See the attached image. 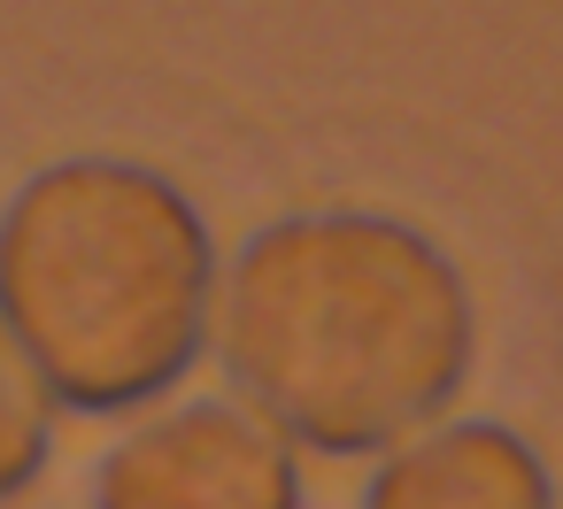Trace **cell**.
Instances as JSON below:
<instances>
[{"mask_svg":"<svg viewBox=\"0 0 563 509\" xmlns=\"http://www.w3.org/2000/svg\"><path fill=\"white\" fill-rule=\"evenodd\" d=\"M217 363L301 455H386L455 417L478 301L455 255L394 209H286L240 240Z\"/></svg>","mask_w":563,"mask_h":509,"instance_id":"obj_1","label":"cell"},{"mask_svg":"<svg viewBox=\"0 0 563 509\" xmlns=\"http://www.w3.org/2000/svg\"><path fill=\"white\" fill-rule=\"evenodd\" d=\"M217 232L155 163L63 155L0 201V332L70 417L170 401L217 347Z\"/></svg>","mask_w":563,"mask_h":509,"instance_id":"obj_2","label":"cell"},{"mask_svg":"<svg viewBox=\"0 0 563 509\" xmlns=\"http://www.w3.org/2000/svg\"><path fill=\"white\" fill-rule=\"evenodd\" d=\"M93 509H309L301 447L240 394L155 401L93 463Z\"/></svg>","mask_w":563,"mask_h":509,"instance_id":"obj_3","label":"cell"},{"mask_svg":"<svg viewBox=\"0 0 563 509\" xmlns=\"http://www.w3.org/2000/svg\"><path fill=\"white\" fill-rule=\"evenodd\" d=\"M355 509H555V471L501 417H440L371 455Z\"/></svg>","mask_w":563,"mask_h":509,"instance_id":"obj_4","label":"cell"},{"mask_svg":"<svg viewBox=\"0 0 563 509\" xmlns=\"http://www.w3.org/2000/svg\"><path fill=\"white\" fill-rule=\"evenodd\" d=\"M47 455H55V394L32 378L16 340L0 332V501L32 494Z\"/></svg>","mask_w":563,"mask_h":509,"instance_id":"obj_5","label":"cell"}]
</instances>
